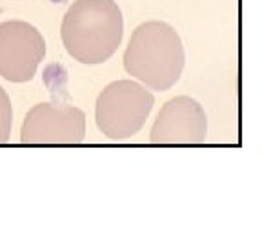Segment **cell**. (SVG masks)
Instances as JSON below:
<instances>
[{
	"instance_id": "cell-1",
	"label": "cell",
	"mask_w": 262,
	"mask_h": 246,
	"mask_svg": "<svg viewBox=\"0 0 262 246\" xmlns=\"http://www.w3.org/2000/svg\"><path fill=\"white\" fill-rule=\"evenodd\" d=\"M122 33V13L115 0H77L60 26L66 51L80 64L110 60L119 49Z\"/></svg>"
},
{
	"instance_id": "cell-2",
	"label": "cell",
	"mask_w": 262,
	"mask_h": 246,
	"mask_svg": "<svg viewBox=\"0 0 262 246\" xmlns=\"http://www.w3.org/2000/svg\"><path fill=\"white\" fill-rule=\"evenodd\" d=\"M184 46L179 33L166 22L151 20L131 35L124 68L155 91H168L184 70Z\"/></svg>"
},
{
	"instance_id": "cell-3",
	"label": "cell",
	"mask_w": 262,
	"mask_h": 246,
	"mask_svg": "<svg viewBox=\"0 0 262 246\" xmlns=\"http://www.w3.org/2000/svg\"><path fill=\"white\" fill-rule=\"evenodd\" d=\"M153 104V95L137 82H111L97 98V126L107 139L126 140L140 131Z\"/></svg>"
},
{
	"instance_id": "cell-4",
	"label": "cell",
	"mask_w": 262,
	"mask_h": 246,
	"mask_svg": "<svg viewBox=\"0 0 262 246\" xmlns=\"http://www.w3.org/2000/svg\"><path fill=\"white\" fill-rule=\"evenodd\" d=\"M46 55V40L24 20L0 24V75L9 82L33 80Z\"/></svg>"
},
{
	"instance_id": "cell-5",
	"label": "cell",
	"mask_w": 262,
	"mask_h": 246,
	"mask_svg": "<svg viewBox=\"0 0 262 246\" xmlns=\"http://www.w3.org/2000/svg\"><path fill=\"white\" fill-rule=\"evenodd\" d=\"M86 137V115L70 104H37L22 124V144H78Z\"/></svg>"
},
{
	"instance_id": "cell-6",
	"label": "cell",
	"mask_w": 262,
	"mask_h": 246,
	"mask_svg": "<svg viewBox=\"0 0 262 246\" xmlns=\"http://www.w3.org/2000/svg\"><path fill=\"white\" fill-rule=\"evenodd\" d=\"M208 120L195 98L175 97L160 110L151 128L155 144H199L206 140Z\"/></svg>"
},
{
	"instance_id": "cell-7",
	"label": "cell",
	"mask_w": 262,
	"mask_h": 246,
	"mask_svg": "<svg viewBox=\"0 0 262 246\" xmlns=\"http://www.w3.org/2000/svg\"><path fill=\"white\" fill-rule=\"evenodd\" d=\"M42 82L51 91L55 100L58 98V102H60V97L68 98V91H66V88H68V70L62 64L51 62V64L46 66L44 73H42Z\"/></svg>"
},
{
	"instance_id": "cell-8",
	"label": "cell",
	"mask_w": 262,
	"mask_h": 246,
	"mask_svg": "<svg viewBox=\"0 0 262 246\" xmlns=\"http://www.w3.org/2000/svg\"><path fill=\"white\" fill-rule=\"evenodd\" d=\"M13 106L4 88L0 86V144H6L11 137Z\"/></svg>"
},
{
	"instance_id": "cell-9",
	"label": "cell",
	"mask_w": 262,
	"mask_h": 246,
	"mask_svg": "<svg viewBox=\"0 0 262 246\" xmlns=\"http://www.w3.org/2000/svg\"><path fill=\"white\" fill-rule=\"evenodd\" d=\"M49 2H51V4H64L66 0H49Z\"/></svg>"
},
{
	"instance_id": "cell-10",
	"label": "cell",
	"mask_w": 262,
	"mask_h": 246,
	"mask_svg": "<svg viewBox=\"0 0 262 246\" xmlns=\"http://www.w3.org/2000/svg\"><path fill=\"white\" fill-rule=\"evenodd\" d=\"M0 15H2V9H0Z\"/></svg>"
}]
</instances>
